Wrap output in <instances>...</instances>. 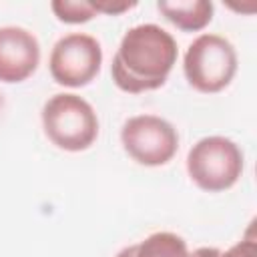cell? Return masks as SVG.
Masks as SVG:
<instances>
[{"label": "cell", "mask_w": 257, "mask_h": 257, "mask_svg": "<svg viewBox=\"0 0 257 257\" xmlns=\"http://www.w3.org/2000/svg\"><path fill=\"white\" fill-rule=\"evenodd\" d=\"M42 126L52 145L70 153L88 149L98 135L94 108L84 98L70 92L54 94L44 102Z\"/></svg>", "instance_id": "7a4b0ae2"}, {"label": "cell", "mask_w": 257, "mask_h": 257, "mask_svg": "<svg viewBox=\"0 0 257 257\" xmlns=\"http://www.w3.org/2000/svg\"><path fill=\"white\" fill-rule=\"evenodd\" d=\"M52 12L56 14V18L60 22H66V24H80V22H88L90 18L96 16V10L90 2L86 0H54L50 4Z\"/></svg>", "instance_id": "30bf717a"}, {"label": "cell", "mask_w": 257, "mask_h": 257, "mask_svg": "<svg viewBox=\"0 0 257 257\" xmlns=\"http://www.w3.org/2000/svg\"><path fill=\"white\" fill-rule=\"evenodd\" d=\"M177 54V42L165 28L157 24L133 26L122 36L112 58V80L131 94L155 90L165 84Z\"/></svg>", "instance_id": "6da1fadb"}, {"label": "cell", "mask_w": 257, "mask_h": 257, "mask_svg": "<svg viewBox=\"0 0 257 257\" xmlns=\"http://www.w3.org/2000/svg\"><path fill=\"white\" fill-rule=\"evenodd\" d=\"M40 62V46L32 32L20 26L0 28V80L22 82Z\"/></svg>", "instance_id": "52a82bcc"}, {"label": "cell", "mask_w": 257, "mask_h": 257, "mask_svg": "<svg viewBox=\"0 0 257 257\" xmlns=\"http://www.w3.org/2000/svg\"><path fill=\"white\" fill-rule=\"evenodd\" d=\"M90 4L94 6L96 14L98 12H104V14H120V12L128 10V8L137 6V2H106V0H102V2H90Z\"/></svg>", "instance_id": "7c38bea8"}, {"label": "cell", "mask_w": 257, "mask_h": 257, "mask_svg": "<svg viewBox=\"0 0 257 257\" xmlns=\"http://www.w3.org/2000/svg\"><path fill=\"white\" fill-rule=\"evenodd\" d=\"M187 243L177 233L159 231L137 245L124 247L116 257H187Z\"/></svg>", "instance_id": "9c48e42d"}, {"label": "cell", "mask_w": 257, "mask_h": 257, "mask_svg": "<svg viewBox=\"0 0 257 257\" xmlns=\"http://www.w3.org/2000/svg\"><path fill=\"white\" fill-rule=\"evenodd\" d=\"M48 64L50 74L58 84L80 88L98 74L102 64V48L94 36L72 32L54 44Z\"/></svg>", "instance_id": "8992f818"}, {"label": "cell", "mask_w": 257, "mask_h": 257, "mask_svg": "<svg viewBox=\"0 0 257 257\" xmlns=\"http://www.w3.org/2000/svg\"><path fill=\"white\" fill-rule=\"evenodd\" d=\"M187 257H221V251L217 247H199V249L187 253Z\"/></svg>", "instance_id": "4fadbf2b"}, {"label": "cell", "mask_w": 257, "mask_h": 257, "mask_svg": "<svg viewBox=\"0 0 257 257\" xmlns=\"http://www.w3.org/2000/svg\"><path fill=\"white\" fill-rule=\"evenodd\" d=\"M221 257H257V243L255 239H243L235 243L229 251H221Z\"/></svg>", "instance_id": "8fae6325"}, {"label": "cell", "mask_w": 257, "mask_h": 257, "mask_svg": "<svg viewBox=\"0 0 257 257\" xmlns=\"http://www.w3.org/2000/svg\"><path fill=\"white\" fill-rule=\"evenodd\" d=\"M193 183L209 193L231 189L243 173V153L227 137H205L187 155Z\"/></svg>", "instance_id": "3957f363"}, {"label": "cell", "mask_w": 257, "mask_h": 257, "mask_svg": "<svg viewBox=\"0 0 257 257\" xmlns=\"http://www.w3.org/2000/svg\"><path fill=\"white\" fill-rule=\"evenodd\" d=\"M120 141L128 157L145 167L167 165L179 149V135L173 124L155 114L128 118L122 124Z\"/></svg>", "instance_id": "5b68a950"}, {"label": "cell", "mask_w": 257, "mask_h": 257, "mask_svg": "<svg viewBox=\"0 0 257 257\" xmlns=\"http://www.w3.org/2000/svg\"><path fill=\"white\" fill-rule=\"evenodd\" d=\"M159 12L185 32L203 30L213 18V4L207 0H159Z\"/></svg>", "instance_id": "ba28073f"}, {"label": "cell", "mask_w": 257, "mask_h": 257, "mask_svg": "<svg viewBox=\"0 0 257 257\" xmlns=\"http://www.w3.org/2000/svg\"><path fill=\"white\" fill-rule=\"evenodd\" d=\"M185 76L199 92H219L237 72V52L219 34H201L191 42L183 62Z\"/></svg>", "instance_id": "277c9868"}]
</instances>
